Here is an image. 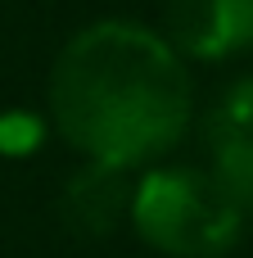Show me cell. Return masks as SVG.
I'll return each mask as SVG.
<instances>
[{"mask_svg":"<svg viewBox=\"0 0 253 258\" xmlns=\"http://www.w3.org/2000/svg\"><path fill=\"white\" fill-rule=\"evenodd\" d=\"M59 132L104 168L172 150L190 122V82L177 50L136 23L77 32L50 77Z\"/></svg>","mask_w":253,"mask_h":258,"instance_id":"obj_1","label":"cell"},{"mask_svg":"<svg viewBox=\"0 0 253 258\" xmlns=\"http://www.w3.org/2000/svg\"><path fill=\"white\" fill-rule=\"evenodd\" d=\"M131 218L149 245L181 258L226 254L244 227L222 181L204 172H186V168L149 172L131 195Z\"/></svg>","mask_w":253,"mask_h":258,"instance_id":"obj_2","label":"cell"},{"mask_svg":"<svg viewBox=\"0 0 253 258\" xmlns=\"http://www.w3.org/2000/svg\"><path fill=\"white\" fill-rule=\"evenodd\" d=\"M172 41L195 59H226L253 45V0H172Z\"/></svg>","mask_w":253,"mask_h":258,"instance_id":"obj_3","label":"cell"},{"mask_svg":"<svg viewBox=\"0 0 253 258\" xmlns=\"http://www.w3.org/2000/svg\"><path fill=\"white\" fill-rule=\"evenodd\" d=\"M222 190L240 209V218H253V141H217V172Z\"/></svg>","mask_w":253,"mask_h":258,"instance_id":"obj_4","label":"cell"},{"mask_svg":"<svg viewBox=\"0 0 253 258\" xmlns=\"http://www.w3.org/2000/svg\"><path fill=\"white\" fill-rule=\"evenodd\" d=\"M213 132L217 141H253V77L231 86V95L213 113Z\"/></svg>","mask_w":253,"mask_h":258,"instance_id":"obj_5","label":"cell"},{"mask_svg":"<svg viewBox=\"0 0 253 258\" xmlns=\"http://www.w3.org/2000/svg\"><path fill=\"white\" fill-rule=\"evenodd\" d=\"M36 141H41V122H36V118H27V113H9V118H0V150L23 154V150H32Z\"/></svg>","mask_w":253,"mask_h":258,"instance_id":"obj_6","label":"cell"}]
</instances>
